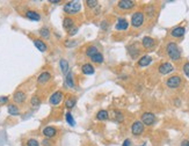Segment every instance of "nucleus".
<instances>
[{
	"mask_svg": "<svg viewBox=\"0 0 189 146\" xmlns=\"http://www.w3.org/2000/svg\"><path fill=\"white\" fill-rule=\"evenodd\" d=\"M166 51H167L168 57L171 58L172 60H179L181 58V51L179 49L178 44L174 43V42H171L167 44V48H166Z\"/></svg>",
	"mask_w": 189,
	"mask_h": 146,
	"instance_id": "1",
	"label": "nucleus"
},
{
	"mask_svg": "<svg viewBox=\"0 0 189 146\" xmlns=\"http://www.w3.org/2000/svg\"><path fill=\"white\" fill-rule=\"evenodd\" d=\"M80 10H81V2L77 0L68 1L64 5V12L68 14H77Z\"/></svg>",
	"mask_w": 189,
	"mask_h": 146,
	"instance_id": "2",
	"label": "nucleus"
},
{
	"mask_svg": "<svg viewBox=\"0 0 189 146\" xmlns=\"http://www.w3.org/2000/svg\"><path fill=\"white\" fill-rule=\"evenodd\" d=\"M144 23V14L142 12H135L131 16V25L135 28H139Z\"/></svg>",
	"mask_w": 189,
	"mask_h": 146,
	"instance_id": "3",
	"label": "nucleus"
},
{
	"mask_svg": "<svg viewBox=\"0 0 189 146\" xmlns=\"http://www.w3.org/2000/svg\"><path fill=\"white\" fill-rule=\"evenodd\" d=\"M142 122L144 125H152L156 122V116L152 113H144L142 115Z\"/></svg>",
	"mask_w": 189,
	"mask_h": 146,
	"instance_id": "4",
	"label": "nucleus"
},
{
	"mask_svg": "<svg viewBox=\"0 0 189 146\" xmlns=\"http://www.w3.org/2000/svg\"><path fill=\"white\" fill-rule=\"evenodd\" d=\"M144 131V124L141 121H136L133 122V124L131 125V132L133 136H139L143 133Z\"/></svg>",
	"mask_w": 189,
	"mask_h": 146,
	"instance_id": "5",
	"label": "nucleus"
},
{
	"mask_svg": "<svg viewBox=\"0 0 189 146\" xmlns=\"http://www.w3.org/2000/svg\"><path fill=\"white\" fill-rule=\"evenodd\" d=\"M63 96L64 94L63 92H60V90H57V92H55V93L50 96V99H49V102L52 104V106H57L62 102V100H63Z\"/></svg>",
	"mask_w": 189,
	"mask_h": 146,
	"instance_id": "6",
	"label": "nucleus"
},
{
	"mask_svg": "<svg viewBox=\"0 0 189 146\" xmlns=\"http://www.w3.org/2000/svg\"><path fill=\"white\" fill-rule=\"evenodd\" d=\"M180 83H181V78L179 75H173V77L168 78L167 81H166V85L169 88H178Z\"/></svg>",
	"mask_w": 189,
	"mask_h": 146,
	"instance_id": "7",
	"label": "nucleus"
},
{
	"mask_svg": "<svg viewBox=\"0 0 189 146\" xmlns=\"http://www.w3.org/2000/svg\"><path fill=\"white\" fill-rule=\"evenodd\" d=\"M174 71V66L171 63H164L159 66V73L160 74H168V73H172Z\"/></svg>",
	"mask_w": 189,
	"mask_h": 146,
	"instance_id": "8",
	"label": "nucleus"
},
{
	"mask_svg": "<svg viewBox=\"0 0 189 146\" xmlns=\"http://www.w3.org/2000/svg\"><path fill=\"white\" fill-rule=\"evenodd\" d=\"M118 7L121 10H131L135 7V1L131 0H121L118 1Z\"/></svg>",
	"mask_w": 189,
	"mask_h": 146,
	"instance_id": "9",
	"label": "nucleus"
},
{
	"mask_svg": "<svg viewBox=\"0 0 189 146\" xmlns=\"http://www.w3.org/2000/svg\"><path fill=\"white\" fill-rule=\"evenodd\" d=\"M13 100H14L15 103H23L26 101V94L22 90H17L13 95Z\"/></svg>",
	"mask_w": 189,
	"mask_h": 146,
	"instance_id": "10",
	"label": "nucleus"
},
{
	"mask_svg": "<svg viewBox=\"0 0 189 146\" xmlns=\"http://www.w3.org/2000/svg\"><path fill=\"white\" fill-rule=\"evenodd\" d=\"M59 67H60V71L63 73L64 75L66 77L68 75V73L70 72V65H68V62L66 59H60L59 60Z\"/></svg>",
	"mask_w": 189,
	"mask_h": 146,
	"instance_id": "11",
	"label": "nucleus"
},
{
	"mask_svg": "<svg viewBox=\"0 0 189 146\" xmlns=\"http://www.w3.org/2000/svg\"><path fill=\"white\" fill-rule=\"evenodd\" d=\"M81 71H83V73L86 74V75H92V74H94L95 68L92 64L87 63V64H84V65L81 66Z\"/></svg>",
	"mask_w": 189,
	"mask_h": 146,
	"instance_id": "12",
	"label": "nucleus"
},
{
	"mask_svg": "<svg viewBox=\"0 0 189 146\" xmlns=\"http://www.w3.org/2000/svg\"><path fill=\"white\" fill-rule=\"evenodd\" d=\"M50 79H51V74H50V73L43 72L38 75V78H37V83H40V85H44V83H47Z\"/></svg>",
	"mask_w": 189,
	"mask_h": 146,
	"instance_id": "13",
	"label": "nucleus"
},
{
	"mask_svg": "<svg viewBox=\"0 0 189 146\" xmlns=\"http://www.w3.org/2000/svg\"><path fill=\"white\" fill-rule=\"evenodd\" d=\"M43 135L45 136V138H52L55 136L57 135V130L52 128V126H47V128H44V130H43Z\"/></svg>",
	"mask_w": 189,
	"mask_h": 146,
	"instance_id": "14",
	"label": "nucleus"
},
{
	"mask_svg": "<svg viewBox=\"0 0 189 146\" xmlns=\"http://www.w3.org/2000/svg\"><path fill=\"white\" fill-rule=\"evenodd\" d=\"M128 27H129V22H128L125 19H118L115 28L117 30H126Z\"/></svg>",
	"mask_w": 189,
	"mask_h": 146,
	"instance_id": "15",
	"label": "nucleus"
},
{
	"mask_svg": "<svg viewBox=\"0 0 189 146\" xmlns=\"http://www.w3.org/2000/svg\"><path fill=\"white\" fill-rule=\"evenodd\" d=\"M184 33H186V29H184L183 27H176V28H174L173 30L171 31V35L173 37H182L184 35Z\"/></svg>",
	"mask_w": 189,
	"mask_h": 146,
	"instance_id": "16",
	"label": "nucleus"
},
{
	"mask_svg": "<svg viewBox=\"0 0 189 146\" xmlns=\"http://www.w3.org/2000/svg\"><path fill=\"white\" fill-rule=\"evenodd\" d=\"M142 44H143V47L145 48V49H151V48L154 45V40H153L152 37H150V36H145L144 38H143Z\"/></svg>",
	"mask_w": 189,
	"mask_h": 146,
	"instance_id": "17",
	"label": "nucleus"
},
{
	"mask_svg": "<svg viewBox=\"0 0 189 146\" xmlns=\"http://www.w3.org/2000/svg\"><path fill=\"white\" fill-rule=\"evenodd\" d=\"M151 63H152V58L150 57V56H147V55H145V56H143V57L138 60V65H139L141 67H145L147 65H150Z\"/></svg>",
	"mask_w": 189,
	"mask_h": 146,
	"instance_id": "18",
	"label": "nucleus"
},
{
	"mask_svg": "<svg viewBox=\"0 0 189 146\" xmlns=\"http://www.w3.org/2000/svg\"><path fill=\"white\" fill-rule=\"evenodd\" d=\"M26 16L32 21H40L41 20V15L35 12V10H27L26 12Z\"/></svg>",
	"mask_w": 189,
	"mask_h": 146,
	"instance_id": "19",
	"label": "nucleus"
},
{
	"mask_svg": "<svg viewBox=\"0 0 189 146\" xmlns=\"http://www.w3.org/2000/svg\"><path fill=\"white\" fill-rule=\"evenodd\" d=\"M34 45H35V47H36L41 52H45L47 51V49H48L47 44H45L42 40H38V38L34 40Z\"/></svg>",
	"mask_w": 189,
	"mask_h": 146,
	"instance_id": "20",
	"label": "nucleus"
},
{
	"mask_svg": "<svg viewBox=\"0 0 189 146\" xmlns=\"http://www.w3.org/2000/svg\"><path fill=\"white\" fill-rule=\"evenodd\" d=\"M65 86L68 88H73L74 87V81H73V74L71 72L68 73V75L65 77Z\"/></svg>",
	"mask_w": 189,
	"mask_h": 146,
	"instance_id": "21",
	"label": "nucleus"
},
{
	"mask_svg": "<svg viewBox=\"0 0 189 146\" xmlns=\"http://www.w3.org/2000/svg\"><path fill=\"white\" fill-rule=\"evenodd\" d=\"M7 111L12 116H17V115L20 114V110H19V108L16 107L15 104H8L7 106Z\"/></svg>",
	"mask_w": 189,
	"mask_h": 146,
	"instance_id": "22",
	"label": "nucleus"
},
{
	"mask_svg": "<svg viewBox=\"0 0 189 146\" xmlns=\"http://www.w3.org/2000/svg\"><path fill=\"white\" fill-rule=\"evenodd\" d=\"M74 26V21L71 19V17H65L63 20V27L64 29H66V30H70L72 27Z\"/></svg>",
	"mask_w": 189,
	"mask_h": 146,
	"instance_id": "23",
	"label": "nucleus"
},
{
	"mask_svg": "<svg viewBox=\"0 0 189 146\" xmlns=\"http://www.w3.org/2000/svg\"><path fill=\"white\" fill-rule=\"evenodd\" d=\"M91 59H92V62L96 63V64H102L103 60H105V58H103V56H102L101 52H96L95 55H93V56L91 57Z\"/></svg>",
	"mask_w": 189,
	"mask_h": 146,
	"instance_id": "24",
	"label": "nucleus"
},
{
	"mask_svg": "<svg viewBox=\"0 0 189 146\" xmlns=\"http://www.w3.org/2000/svg\"><path fill=\"white\" fill-rule=\"evenodd\" d=\"M108 117H109V114H108L107 110H100V111L96 114V118L99 121H106V120H108Z\"/></svg>",
	"mask_w": 189,
	"mask_h": 146,
	"instance_id": "25",
	"label": "nucleus"
},
{
	"mask_svg": "<svg viewBox=\"0 0 189 146\" xmlns=\"http://www.w3.org/2000/svg\"><path fill=\"white\" fill-rule=\"evenodd\" d=\"M77 103V99H75V96H71L68 100H66V102H65V107L68 108V109H72L74 106Z\"/></svg>",
	"mask_w": 189,
	"mask_h": 146,
	"instance_id": "26",
	"label": "nucleus"
},
{
	"mask_svg": "<svg viewBox=\"0 0 189 146\" xmlns=\"http://www.w3.org/2000/svg\"><path fill=\"white\" fill-rule=\"evenodd\" d=\"M65 118H66V122H68L71 126H74V125H75V121H74L73 116H72L71 113H66V115H65Z\"/></svg>",
	"mask_w": 189,
	"mask_h": 146,
	"instance_id": "27",
	"label": "nucleus"
},
{
	"mask_svg": "<svg viewBox=\"0 0 189 146\" xmlns=\"http://www.w3.org/2000/svg\"><path fill=\"white\" fill-rule=\"evenodd\" d=\"M40 35L43 38H49V36H50V30L48 29L47 27H43V28H41V30H40Z\"/></svg>",
	"mask_w": 189,
	"mask_h": 146,
	"instance_id": "28",
	"label": "nucleus"
},
{
	"mask_svg": "<svg viewBox=\"0 0 189 146\" xmlns=\"http://www.w3.org/2000/svg\"><path fill=\"white\" fill-rule=\"evenodd\" d=\"M30 103H32L33 107H38L41 104V100L38 96H33L32 100H30Z\"/></svg>",
	"mask_w": 189,
	"mask_h": 146,
	"instance_id": "29",
	"label": "nucleus"
},
{
	"mask_svg": "<svg viewBox=\"0 0 189 146\" xmlns=\"http://www.w3.org/2000/svg\"><path fill=\"white\" fill-rule=\"evenodd\" d=\"M146 13H147V16H150V17H152L154 15V7L152 5H148L146 7Z\"/></svg>",
	"mask_w": 189,
	"mask_h": 146,
	"instance_id": "30",
	"label": "nucleus"
},
{
	"mask_svg": "<svg viewBox=\"0 0 189 146\" xmlns=\"http://www.w3.org/2000/svg\"><path fill=\"white\" fill-rule=\"evenodd\" d=\"M27 146H40V143L36 139L32 138V139H29V140L27 141Z\"/></svg>",
	"mask_w": 189,
	"mask_h": 146,
	"instance_id": "31",
	"label": "nucleus"
},
{
	"mask_svg": "<svg viewBox=\"0 0 189 146\" xmlns=\"http://www.w3.org/2000/svg\"><path fill=\"white\" fill-rule=\"evenodd\" d=\"M77 33H78V27H75V26H73L70 30L68 31V34L70 35V36H74Z\"/></svg>",
	"mask_w": 189,
	"mask_h": 146,
	"instance_id": "32",
	"label": "nucleus"
},
{
	"mask_svg": "<svg viewBox=\"0 0 189 146\" xmlns=\"http://www.w3.org/2000/svg\"><path fill=\"white\" fill-rule=\"evenodd\" d=\"M86 4H87V6H88V7L93 8V7H95V6L98 5L99 2H98L96 0H87V1H86Z\"/></svg>",
	"mask_w": 189,
	"mask_h": 146,
	"instance_id": "33",
	"label": "nucleus"
},
{
	"mask_svg": "<svg viewBox=\"0 0 189 146\" xmlns=\"http://www.w3.org/2000/svg\"><path fill=\"white\" fill-rule=\"evenodd\" d=\"M77 44V41H65V47L72 48Z\"/></svg>",
	"mask_w": 189,
	"mask_h": 146,
	"instance_id": "34",
	"label": "nucleus"
},
{
	"mask_svg": "<svg viewBox=\"0 0 189 146\" xmlns=\"http://www.w3.org/2000/svg\"><path fill=\"white\" fill-rule=\"evenodd\" d=\"M183 73L189 78V63H186L183 65Z\"/></svg>",
	"mask_w": 189,
	"mask_h": 146,
	"instance_id": "35",
	"label": "nucleus"
},
{
	"mask_svg": "<svg viewBox=\"0 0 189 146\" xmlns=\"http://www.w3.org/2000/svg\"><path fill=\"white\" fill-rule=\"evenodd\" d=\"M115 115H116V120H117V122H122L123 121V115H122V113H120V111H115Z\"/></svg>",
	"mask_w": 189,
	"mask_h": 146,
	"instance_id": "36",
	"label": "nucleus"
},
{
	"mask_svg": "<svg viewBox=\"0 0 189 146\" xmlns=\"http://www.w3.org/2000/svg\"><path fill=\"white\" fill-rule=\"evenodd\" d=\"M42 145L43 146H51V145H52V141L50 140L49 138H45V139H43Z\"/></svg>",
	"mask_w": 189,
	"mask_h": 146,
	"instance_id": "37",
	"label": "nucleus"
},
{
	"mask_svg": "<svg viewBox=\"0 0 189 146\" xmlns=\"http://www.w3.org/2000/svg\"><path fill=\"white\" fill-rule=\"evenodd\" d=\"M8 101V98L7 96H1L0 98V103H6Z\"/></svg>",
	"mask_w": 189,
	"mask_h": 146,
	"instance_id": "38",
	"label": "nucleus"
},
{
	"mask_svg": "<svg viewBox=\"0 0 189 146\" xmlns=\"http://www.w3.org/2000/svg\"><path fill=\"white\" fill-rule=\"evenodd\" d=\"M131 145V140L130 139H125V140L123 141V145L122 146H130Z\"/></svg>",
	"mask_w": 189,
	"mask_h": 146,
	"instance_id": "39",
	"label": "nucleus"
},
{
	"mask_svg": "<svg viewBox=\"0 0 189 146\" xmlns=\"http://www.w3.org/2000/svg\"><path fill=\"white\" fill-rule=\"evenodd\" d=\"M180 146H189V140H183Z\"/></svg>",
	"mask_w": 189,
	"mask_h": 146,
	"instance_id": "40",
	"label": "nucleus"
},
{
	"mask_svg": "<svg viewBox=\"0 0 189 146\" xmlns=\"http://www.w3.org/2000/svg\"><path fill=\"white\" fill-rule=\"evenodd\" d=\"M101 28H102V29H106V28H107V22H106V21H102V23H101Z\"/></svg>",
	"mask_w": 189,
	"mask_h": 146,
	"instance_id": "41",
	"label": "nucleus"
},
{
	"mask_svg": "<svg viewBox=\"0 0 189 146\" xmlns=\"http://www.w3.org/2000/svg\"><path fill=\"white\" fill-rule=\"evenodd\" d=\"M50 2H51V4H59L60 1H59V0H50Z\"/></svg>",
	"mask_w": 189,
	"mask_h": 146,
	"instance_id": "42",
	"label": "nucleus"
},
{
	"mask_svg": "<svg viewBox=\"0 0 189 146\" xmlns=\"http://www.w3.org/2000/svg\"><path fill=\"white\" fill-rule=\"evenodd\" d=\"M141 146H145V143H144V144H143V145H141Z\"/></svg>",
	"mask_w": 189,
	"mask_h": 146,
	"instance_id": "43",
	"label": "nucleus"
}]
</instances>
